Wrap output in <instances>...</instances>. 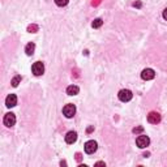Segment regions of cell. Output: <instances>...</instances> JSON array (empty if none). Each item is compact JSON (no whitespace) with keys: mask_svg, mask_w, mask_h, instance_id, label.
Segmentation results:
<instances>
[{"mask_svg":"<svg viewBox=\"0 0 167 167\" xmlns=\"http://www.w3.org/2000/svg\"><path fill=\"white\" fill-rule=\"evenodd\" d=\"M147 121L152 123V124H158L160 121V115L158 112H156V111H152V112L147 115Z\"/></svg>","mask_w":167,"mask_h":167,"instance_id":"8","label":"cell"},{"mask_svg":"<svg viewBox=\"0 0 167 167\" xmlns=\"http://www.w3.org/2000/svg\"><path fill=\"white\" fill-rule=\"evenodd\" d=\"M3 123H4V125L5 127H13L16 124V115L15 114H12V112H8V114H5L4 115V119H3Z\"/></svg>","mask_w":167,"mask_h":167,"instance_id":"4","label":"cell"},{"mask_svg":"<svg viewBox=\"0 0 167 167\" xmlns=\"http://www.w3.org/2000/svg\"><path fill=\"white\" fill-rule=\"evenodd\" d=\"M76 140H77V133L76 132L71 131V132H68L65 134V142L67 144H75Z\"/></svg>","mask_w":167,"mask_h":167,"instance_id":"10","label":"cell"},{"mask_svg":"<svg viewBox=\"0 0 167 167\" xmlns=\"http://www.w3.org/2000/svg\"><path fill=\"white\" fill-rule=\"evenodd\" d=\"M102 24H103V21H102V18H95L94 21H93V24H91V26L94 28V29H98V28H101L102 26Z\"/></svg>","mask_w":167,"mask_h":167,"instance_id":"13","label":"cell"},{"mask_svg":"<svg viewBox=\"0 0 167 167\" xmlns=\"http://www.w3.org/2000/svg\"><path fill=\"white\" fill-rule=\"evenodd\" d=\"M98 149V144L94 140H90L88 142H85V146H84V150L86 154H94Z\"/></svg>","mask_w":167,"mask_h":167,"instance_id":"1","label":"cell"},{"mask_svg":"<svg viewBox=\"0 0 167 167\" xmlns=\"http://www.w3.org/2000/svg\"><path fill=\"white\" fill-rule=\"evenodd\" d=\"M141 77H142V80H145V81H149V80H153L156 77V72H154L152 68H146V69L142 71Z\"/></svg>","mask_w":167,"mask_h":167,"instance_id":"7","label":"cell"},{"mask_svg":"<svg viewBox=\"0 0 167 167\" xmlns=\"http://www.w3.org/2000/svg\"><path fill=\"white\" fill-rule=\"evenodd\" d=\"M101 3V0H93V5H98Z\"/></svg>","mask_w":167,"mask_h":167,"instance_id":"19","label":"cell"},{"mask_svg":"<svg viewBox=\"0 0 167 167\" xmlns=\"http://www.w3.org/2000/svg\"><path fill=\"white\" fill-rule=\"evenodd\" d=\"M93 129H94V128H93V127H89V128H88V133H90V132L93 131Z\"/></svg>","mask_w":167,"mask_h":167,"instance_id":"22","label":"cell"},{"mask_svg":"<svg viewBox=\"0 0 167 167\" xmlns=\"http://www.w3.org/2000/svg\"><path fill=\"white\" fill-rule=\"evenodd\" d=\"M163 18H165V20H167V8L163 11Z\"/></svg>","mask_w":167,"mask_h":167,"instance_id":"20","label":"cell"},{"mask_svg":"<svg viewBox=\"0 0 167 167\" xmlns=\"http://www.w3.org/2000/svg\"><path fill=\"white\" fill-rule=\"evenodd\" d=\"M68 3H69V0H55V4H56L58 7H65Z\"/></svg>","mask_w":167,"mask_h":167,"instance_id":"15","label":"cell"},{"mask_svg":"<svg viewBox=\"0 0 167 167\" xmlns=\"http://www.w3.org/2000/svg\"><path fill=\"white\" fill-rule=\"evenodd\" d=\"M21 82V76H16V77H13L12 78V86H13V88H17L18 86V84Z\"/></svg>","mask_w":167,"mask_h":167,"instance_id":"14","label":"cell"},{"mask_svg":"<svg viewBox=\"0 0 167 167\" xmlns=\"http://www.w3.org/2000/svg\"><path fill=\"white\" fill-rule=\"evenodd\" d=\"M63 114H64L65 117L71 119V117H73V116H75V114H76V106H75V104H72V103L65 104V106L63 107Z\"/></svg>","mask_w":167,"mask_h":167,"instance_id":"3","label":"cell"},{"mask_svg":"<svg viewBox=\"0 0 167 167\" xmlns=\"http://www.w3.org/2000/svg\"><path fill=\"white\" fill-rule=\"evenodd\" d=\"M60 165H61V166H65V165H67V162H65V160H61Z\"/></svg>","mask_w":167,"mask_h":167,"instance_id":"23","label":"cell"},{"mask_svg":"<svg viewBox=\"0 0 167 167\" xmlns=\"http://www.w3.org/2000/svg\"><path fill=\"white\" fill-rule=\"evenodd\" d=\"M32 71L35 76H42L45 73V65H43L42 61H35L32 65Z\"/></svg>","mask_w":167,"mask_h":167,"instance_id":"6","label":"cell"},{"mask_svg":"<svg viewBox=\"0 0 167 167\" xmlns=\"http://www.w3.org/2000/svg\"><path fill=\"white\" fill-rule=\"evenodd\" d=\"M149 144H150V138L147 137V136L141 134L136 138V145H137L140 149H145L146 146H149Z\"/></svg>","mask_w":167,"mask_h":167,"instance_id":"2","label":"cell"},{"mask_svg":"<svg viewBox=\"0 0 167 167\" xmlns=\"http://www.w3.org/2000/svg\"><path fill=\"white\" fill-rule=\"evenodd\" d=\"M142 131H144V127H136V128H133V133L134 134H137V133H141Z\"/></svg>","mask_w":167,"mask_h":167,"instance_id":"17","label":"cell"},{"mask_svg":"<svg viewBox=\"0 0 167 167\" xmlns=\"http://www.w3.org/2000/svg\"><path fill=\"white\" fill-rule=\"evenodd\" d=\"M95 166H104V162H97Z\"/></svg>","mask_w":167,"mask_h":167,"instance_id":"21","label":"cell"},{"mask_svg":"<svg viewBox=\"0 0 167 167\" xmlns=\"http://www.w3.org/2000/svg\"><path fill=\"white\" fill-rule=\"evenodd\" d=\"M117 97H119V99H120L121 102H129V101L132 99L133 94H132V91H131V90H128V89H123V90H120V91H119V94H117Z\"/></svg>","mask_w":167,"mask_h":167,"instance_id":"5","label":"cell"},{"mask_svg":"<svg viewBox=\"0 0 167 167\" xmlns=\"http://www.w3.org/2000/svg\"><path fill=\"white\" fill-rule=\"evenodd\" d=\"M141 5H142L141 2H134V3H133V7H134V8H141Z\"/></svg>","mask_w":167,"mask_h":167,"instance_id":"18","label":"cell"},{"mask_svg":"<svg viewBox=\"0 0 167 167\" xmlns=\"http://www.w3.org/2000/svg\"><path fill=\"white\" fill-rule=\"evenodd\" d=\"M34 50H35V45L33 42H30V43H28L26 45V47H25V52H26V55H33L34 54Z\"/></svg>","mask_w":167,"mask_h":167,"instance_id":"12","label":"cell"},{"mask_svg":"<svg viewBox=\"0 0 167 167\" xmlns=\"http://www.w3.org/2000/svg\"><path fill=\"white\" fill-rule=\"evenodd\" d=\"M37 30H38V26L37 25H30L28 28V32H30V33H37Z\"/></svg>","mask_w":167,"mask_h":167,"instance_id":"16","label":"cell"},{"mask_svg":"<svg viewBox=\"0 0 167 167\" xmlns=\"http://www.w3.org/2000/svg\"><path fill=\"white\" fill-rule=\"evenodd\" d=\"M76 158H77V160H80V159H81V156H80V154H77Z\"/></svg>","mask_w":167,"mask_h":167,"instance_id":"24","label":"cell"},{"mask_svg":"<svg viewBox=\"0 0 167 167\" xmlns=\"http://www.w3.org/2000/svg\"><path fill=\"white\" fill-rule=\"evenodd\" d=\"M17 104V97L16 94H9L5 98V106L7 107H15Z\"/></svg>","mask_w":167,"mask_h":167,"instance_id":"9","label":"cell"},{"mask_svg":"<svg viewBox=\"0 0 167 167\" xmlns=\"http://www.w3.org/2000/svg\"><path fill=\"white\" fill-rule=\"evenodd\" d=\"M78 91H80V89H78V86H76V85H71V86H68L67 88V94L68 95H77Z\"/></svg>","mask_w":167,"mask_h":167,"instance_id":"11","label":"cell"}]
</instances>
